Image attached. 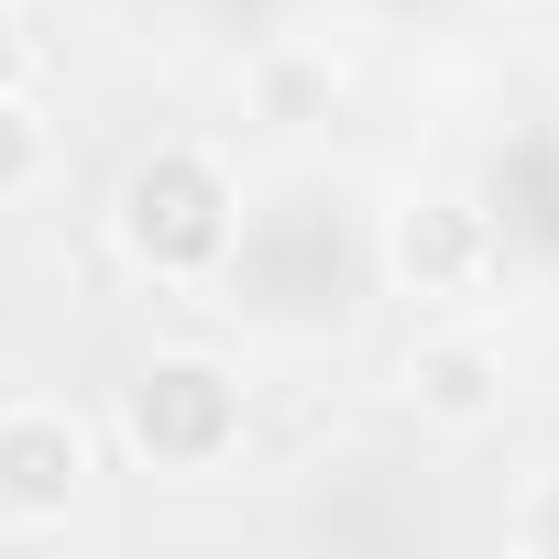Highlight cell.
Listing matches in <instances>:
<instances>
[{
    "mask_svg": "<svg viewBox=\"0 0 559 559\" xmlns=\"http://www.w3.org/2000/svg\"><path fill=\"white\" fill-rule=\"evenodd\" d=\"M121 252L154 274H209L230 252V176L198 143H154L121 176Z\"/></svg>",
    "mask_w": 559,
    "mask_h": 559,
    "instance_id": "6da1fadb",
    "label": "cell"
},
{
    "mask_svg": "<svg viewBox=\"0 0 559 559\" xmlns=\"http://www.w3.org/2000/svg\"><path fill=\"white\" fill-rule=\"evenodd\" d=\"M121 417H132V450H143V461L209 472V461H230V439H241V384H230L219 362H198V352H165V362H143V384L121 395Z\"/></svg>",
    "mask_w": 559,
    "mask_h": 559,
    "instance_id": "7a4b0ae2",
    "label": "cell"
},
{
    "mask_svg": "<svg viewBox=\"0 0 559 559\" xmlns=\"http://www.w3.org/2000/svg\"><path fill=\"white\" fill-rule=\"evenodd\" d=\"M384 263H395L406 297L461 308V297H483V274H493V219L472 198H406L395 230H384Z\"/></svg>",
    "mask_w": 559,
    "mask_h": 559,
    "instance_id": "3957f363",
    "label": "cell"
},
{
    "mask_svg": "<svg viewBox=\"0 0 559 559\" xmlns=\"http://www.w3.org/2000/svg\"><path fill=\"white\" fill-rule=\"evenodd\" d=\"M78 483H88V428L67 406H12L0 417V515L45 526V515L78 504Z\"/></svg>",
    "mask_w": 559,
    "mask_h": 559,
    "instance_id": "277c9868",
    "label": "cell"
},
{
    "mask_svg": "<svg viewBox=\"0 0 559 559\" xmlns=\"http://www.w3.org/2000/svg\"><path fill=\"white\" fill-rule=\"evenodd\" d=\"M406 395H417V417H439V428H483V417L504 406V352H493L483 330H439V341L406 352Z\"/></svg>",
    "mask_w": 559,
    "mask_h": 559,
    "instance_id": "5b68a950",
    "label": "cell"
},
{
    "mask_svg": "<svg viewBox=\"0 0 559 559\" xmlns=\"http://www.w3.org/2000/svg\"><path fill=\"white\" fill-rule=\"evenodd\" d=\"M45 154H56V143H45V110L12 88V99H0V198H23V187L45 176Z\"/></svg>",
    "mask_w": 559,
    "mask_h": 559,
    "instance_id": "8992f818",
    "label": "cell"
},
{
    "mask_svg": "<svg viewBox=\"0 0 559 559\" xmlns=\"http://www.w3.org/2000/svg\"><path fill=\"white\" fill-rule=\"evenodd\" d=\"M308 99H330V67H319V56H274V67H263V110H274V121H297Z\"/></svg>",
    "mask_w": 559,
    "mask_h": 559,
    "instance_id": "52a82bcc",
    "label": "cell"
},
{
    "mask_svg": "<svg viewBox=\"0 0 559 559\" xmlns=\"http://www.w3.org/2000/svg\"><path fill=\"white\" fill-rule=\"evenodd\" d=\"M23 67H34V45H23V12H12V0H0V99L23 88Z\"/></svg>",
    "mask_w": 559,
    "mask_h": 559,
    "instance_id": "ba28073f",
    "label": "cell"
},
{
    "mask_svg": "<svg viewBox=\"0 0 559 559\" xmlns=\"http://www.w3.org/2000/svg\"><path fill=\"white\" fill-rule=\"evenodd\" d=\"M515 537H526V548H548V559H559V472H548V493H537V504H526V526H515Z\"/></svg>",
    "mask_w": 559,
    "mask_h": 559,
    "instance_id": "9c48e42d",
    "label": "cell"
}]
</instances>
